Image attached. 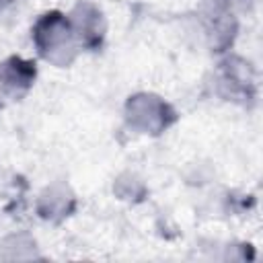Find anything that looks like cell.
<instances>
[{
  "instance_id": "obj_4",
  "label": "cell",
  "mask_w": 263,
  "mask_h": 263,
  "mask_svg": "<svg viewBox=\"0 0 263 263\" xmlns=\"http://www.w3.org/2000/svg\"><path fill=\"white\" fill-rule=\"evenodd\" d=\"M74 25H76V29L80 31V35L84 39H97L101 35V14L88 4L76 8Z\"/></svg>"
},
{
  "instance_id": "obj_2",
  "label": "cell",
  "mask_w": 263,
  "mask_h": 263,
  "mask_svg": "<svg viewBox=\"0 0 263 263\" xmlns=\"http://www.w3.org/2000/svg\"><path fill=\"white\" fill-rule=\"evenodd\" d=\"M168 117H171L168 107L162 105L156 97H136L129 103V119L142 129L158 132L160 127L166 125Z\"/></svg>"
},
{
  "instance_id": "obj_3",
  "label": "cell",
  "mask_w": 263,
  "mask_h": 263,
  "mask_svg": "<svg viewBox=\"0 0 263 263\" xmlns=\"http://www.w3.org/2000/svg\"><path fill=\"white\" fill-rule=\"evenodd\" d=\"M35 76V68L27 62H21V60H8L6 64L0 66V88L4 92H10V95H18L23 92L31 80Z\"/></svg>"
},
{
  "instance_id": "obj_1",
  "label": "cell",
  "mask_w": 263,
  "mask_h": 263,
  "mask_svg": "<svg viewBox=\"0 0 263 263\" xmlns=\"http://www.w3.org/2000/svg\"><path fill=\"white\" fill-rule=\"evenodd\" d=\"M35 37H37V43L41 47V51L45 53V58L62 64V62H68L72 53V43H70V29L66 25V21L51 12V14H45L41 18V23L37 25V31H35Z\"/></svg>"
}]
</instances>
